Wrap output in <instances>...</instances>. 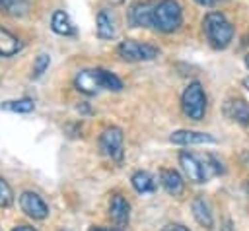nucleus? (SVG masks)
<instances>
[{
	"instance_id": "f257e3e1",
	"label": "nucleus",
	"mask_w": 249,
	"mask_h": 231,
	"mask_svg": "<svg viewBox=\"0 0 249 231\" xmlns=\"http://www.w3.org/2000/svg\"><path fill=\"white\" fill-rule=\"evenodd\" d=\"M202 29L210 47L216 50L228 49L233 39V25L222 12H208L202 19Z\"/></svg>"
},
{
	"instance_id": "f03ea898",
	"label": "nucleus",
	"mask_w": 249,
	"mask_h": 231,
	"mask_svg": "<svg viewBox=\"0 0 249 231\" xmlns=\"http://www.w3.org/2000/svg\"><path fill=\"white\" fill-rule=\"evenodd\" d=\"M183 23V10L175 0H158L154 6V29L173 33Z\"/></svg>"
},
{
	"instance_id": "7ed1b4c3",
	"label": "nucleus",
	"mask_w": 249,
	"mask_h": 231,
	"mask_svg": "<svg viewBox=\"0 0 249 231\" xmlns=\"http://www.w3.org/2000/svg\"><path fill=\"white\" fill-rule=\"evenodd\" d=\"M181 109L187 118L202 120L206 115V93L200 82H191L181 93Z\"/></svg>"
},
{
	"instance_id": "20e7f679",
	"label": "nucleus",
	"mask_w": 249,
	"mask_h": 231,
	"mask_svg": "<svg viewBox=\"0 0 249 231\" xmlns=\"http://www.w3.org/2000/svg\"><path fill=\"white\" fill-rule=\"evenodd\" d=\"M117 54L126 62H142L154 60L160 56V49L148 43H138L134 39H126L117 47Z\"/></svg>"
},
{
	"instance_id": "39448f33",
	"label": "nucleus",
	"mask_w": 249,
	"mask_h": 231,
	"mask_svg": "<svg viewBox=\"0 0 249 231\" xmlns=\"http://www.w3.org/2000/svg\"><path fill=\"white\" fill-rule=\"evenodd\" d=\"M124 134L119 126H107L99 136V149L111 161H121L124 155Z\"/></svg>"
},
{
	"instance_id": "423d86ee",
	"label": "nucleus",
	"mask_w": 249,
	"mask_h": 231,
	"mask_svg": "<svg viewBox=\"0 0 249 231\" xmlns=\"http://www.w3.org/2000/svg\"><path fill=\"white\" fill-rule=\"evenodd\" d=\"M179 165H181L185 177H187L191 182L200 184V182H206V181H208V173H206L204 161L198 159L195 153H191V151H181V153H179Z\"/></svg>"
},
{
	"instance_id": "0eeeda50",
	"label": "nucleus",
	"mask_w": 249,
	"mask_h": 231,
	"mask_svg": "<svg viewBox=\"0 0 249 231\" xmlns=\"http://www.w3.org/2000/svg\"><path fill=\"white\" fill-rule=\"evenodd\" d=\"M154 6L156 0H138L128 8V23L132 27H152L154 29Z\"/></svg>"
},
{
	"instance_id": "6e6552de",
	"label": "nucleus",
	"mask_w": 249,
	"mask_h": 231,
	"mask_svg": "<svg viewBox=\"0 0 249 231\" xmlns=\"http://www.w3.org/2000/svg\"><path fill=\"white\" fill-rule=\"evenodd\" d=\"M74 87L84 95H95L99 89H103L101 78H99V68H89V70L78 72L74 78Z\"/></svg>"
},
{
	"instance_id": "1a4fd4ad",
	"label": "nucleus",
	"mask_w": 249,
	"mask_h": 231,
	"mask_svg": "<svg viewBox=\"0 0 249 231\" xmlns=\"http://www.w3.org/2000/svg\"><path fill=\"white\" fill-rule=\"evenodd\" d=\"M19 206H21V212L33 219H45L49 215V208L47 204L43 202V198L35 192H23L19 196Z\"/></svg>"
},
{
	"instance_id": "9d476101",
	"label": "nucleus",
	"mask_w": 249,
	"mask_h": 231,
	"mask_svg": "<svg viewBox=\"0 0 249 231\" xmlns=\"http://www.w3.org/2000/svg\"><path fill=\"white\" fill-rule=\"evenodd\" d=\"M169 142L177 146H195V144H216V138L198 130H175L169 136Z\"/></svg>"
},
{
	"instance_id": "9b49d317",
	"label": "nucleus",
	"mask_w": 249,
	"mask_h": 231,
	"mask_svg": "<svg viewBox=\"0 0 249 231\" xmlns=\"http://www.w3.org/2000/svg\"><path fill=\"white\" fill-rule=\"evenodd\" d=\"M224 113L230 120H233L241 126H249V103L245 99H239V97L228 99L224 105Z\"/></svg>"
},
{
	"instance_id": "f8f14e48",
	"label": "nucleus",
	"mask_w": 249,
	"mask_h": 231,
	"mask_svg": "<svg viewBox=\"0 0 249 231\" xmlns=\"http://www.w3.org/2000/svg\"><path fill=\"white\" fill-rule=\"evenodd\" d=\"M160 182L163 190L171 196H181L185 190V181L175 169H161L160 171Z\"/></svg>"
},
{
	"instance_id": "ddd939ff",
	"label": "nucleus",
	"mask_w": 249,
	"mask_h": 231,
	"mask_svg": "<svg viewBox=\"0 0 249 231\" xmlns=\"http://www.w3.org/2000/svg\"><path fill=\"white\" fill-rule=\"evenodd\" d=\"M191 210H193V217L196 219L198 225L206 227V229H212L214 225V215H212V210H210V204L206 202L204 196H196L191 204Z\"/></svg>"
},
{
	"instance_id": "4468645a",
	"label": "nucleus",
	"mask_w": 249,
	"mask_h": 231,
	"mask_svg": "<svg viewBox=\"0 0 249 231\" xmlns=\"http://www.w3.org/2000/svg\"><path fill=\"white\" fill-rule=\"evenodd\" d=\"M109 215L119 225L128 223V219H130V204L121 194H115L111 198V202H109Z\"/></svg>"
},
{
	"instance_id": "2eb2a0df",
	"label": "nucleus",
	"mask_w": 249,
	"mask_h": 231,
	"mask_svg": "<svg viewBox=\"0 0 249 231\" xmlns=\"http://www.w3.org/2000/svg\"><path fill=\"white\" fill-rule=\"evenodd\" d=\"M51 29L56 33V35H62V37H72L76 35V25L72 23L70 16L64 12V10H56L51 17Z\"/></svg>"
},
{
	"instance_id": "dca6fc26",
	"label": "nucleus",
	"mask_w": 249,
	"mask_h": 231,
	"mask_svg": "<svg viewBox=\"0 0 249 231\" xmlns=\"http://www.w3.org/2000/svg\"><path fill=\"white\" fill-rule=\"evenodd\" d=\"M97 37L99 39H113L117 35V21L109 10H101L97 14Z\"/></svg>"
},
{
	"instance_id": "f3484780",
	"label": "nucleus",
	"mask_w": 249,
	"mask_h": 231,
	"mask_svg": "<svg viewBox=\"0 0 249 231\" xmlns=\"http://www.w3.org/2000/svg\"><path fill=\"white\" fill-rule=\"evenodd\" d=\"M21 41L12 35L8 29H2L0 27V56H14L21 50Z\"/></svg>"
},
{
	"instance_id": "a211bd4d",
	"label": "nucleus",
	"mask_w": 249,
	"mask_h": 231,
	"mask_svg": "<svg viewBox=\"0 0 249 231\" xmlns=\"http://www.w3.org/2000/svg\"><path fill=\"white\" fill-rule=\"evenodd\" d=\"M130 184L132 188L138 192V194H152L156 190V181L150 173L146 171H136L132 177H130Z\"/></svg>"
},
{
	"instance_id": "6ab92c4d",
	"label": "nucleus",
	"mask_w": 249,
	"mask_h": 231,
	"mask_svg": "<svg viewBox=\"0 0 249 231\" xmlns=\"http://www.w3.org/2000/svg\"><path fill=\"white\" fill-rule=\"evenodd\" d=\"M29 10V0H0V12L8 16H23Z\"/></svg>"
},
{
	"instance_id": "aec40b11",
	"label": "nucleus",
	"mask_w": 249,
	"mask_h": 231,
	"mask_svg": "<svg viewBox=\"0 0 249 231\" xmlns=\"http://www.w3.org/2000/svg\"><path fill=\"white\" fill-rule=\"evenodd\" d=\"M99 78H101V87L103 89H109V91H121L123 89V82L113 72L99 68Z\"/></svg>"
},
{
	"instance_id": "412c9836",
	"label": "nucleus",
	"mask_w": 249,
	"mask_h": 231,
	"mask_svg": "<svg viewBox=\"0 0 249 231\" xmlns=\"http://www.w3.org/2000/svg\"><path fill=\"white\" fill-rule=\"evenodd\" d=\"M4 111H12V113H31L35 109V103L31 99H16V101H4L2 103Z\"/></svg>"
},
{
	"instance_id": "4be33fe9",
	"label": "nucleus",
	"mask_w": 249,
	"mask_h": 231,
	"mask_svg": "<svg viewBox=\"0 0 249 231\" xmlns=\"http://www.w3.org/2000/svg\"><path fill=\"white\" fill-rule=\"evenodd\" d=\"M49 64H51V56L47 52L37 54V58L33 62V78H41L45 74V70L49 68Z\"/></svg>"
},
{
	"instance_id": "5701e85b",
	"label": "nucleus",
	"mask_w": 249,
	"mask_h": 231,
	"mask_svg": "<svg viewBox=\"0 0 249 231\" xmlns=\"http://www.w3.org/2000/svg\"><path fill=\"white\" fill-rule=\"evenodd\" d=\"M12 200H14V192H12L10 184L0 177V208L10 206V204H12Z\"/></svg>"
},
{
	"instance_id": "b1692460",
	"label": "nucleus",
	"mask_w": 249,
	"mask_h": 231,
	"mask_svg": "<svg viewBox=\"0 0 249 231\" xmlns=\"http://www.w3.org/2000/svg\"><path fill=\"white\" fill-rule=\"evenodd\" d=\"M161 231H191V229L181 223H167L165 227H161Z\"/></svg>"
},
{
	"instance_id": "393cba45",
	"label": "nucleus",
	"mask_w": 249,
	"mask_h": 231,
	"mask_svg": "<svg viewBox=\"0 0 249 231\" xmlns=\"http://www.w3.org/2000/svg\"><path fill=\"white\" fill-rule=\"evenodd\" d=\"M198 6H204V8H214L220 4V0H195Z\"/></svg>"
},
{
	"instance_id": "a878e982",
	"label": "nucleus",
	"mask_w": 249,
	"mask_h": 231,
	"mask_svg": "<svg viewBox=\"0 0 249 231\" xmlns=\"http://www.w3.org/2000/svg\"><path fill=\"white\" fill-rule=\"evenodd\" d=\"M89 231H123L121 227H105V225H93L89 227Z\"/></svg>"
},
{
	"instance_id": "bb28decb",
	"label": "nucleus",
	"mask_w": 249,
	"mask_h": 231,
	"mask_svg": "<svg viewBox=\"0 0 249 231\" xmlns=\"http://www.w3.org/2000/svg\"><path fill=\"white\" fill-rule=\"evenodd\" d=\"M12 231H35V229L29 227V225H18V227H14Z\"/></svg>"
},
{
	"instance_id": "cd10ccee",
	"label": "nucleus",
	"mask_w": 249,
	"mask_h": 231,
	"mask_svg": "<svg viewBox=\"0 0 249 231\" xmlns=\"http://www.w3.org/2000/svg\"><path fill=\"white\" fill-rule=\"evenodd\" d=\"M241 83H243V87L249 91V76H247V78H243V82H241Z\"/></svg>"
},
{
	"instance_id": "c85d7f7f",
	"label": "nucleus",
	"mask_w": 249,
	"mask_h": 231,
	"mask_svg": "<svg viewBox=\"0 0 249 231\" xmlns=\"http://www.w3.org/2000/svg\"><path fill=\"white\" fill-rule=\"evenodd\" d=\"M243 62H245V66L249 68V54H245V58H243Z\"/></svg>"
},
{
	"instance_id": "c756f323",
	"label": "nucleus",
	"mask_w": 249,
	"mask_h": 231,
	"mask_svg": "<svg viewBox=\"0 0 249 231\" xmlns=\"http://www.w3.org/2000/svg\"><path fill=\"white\" fill-rule=\"evenodd\" d=\"M109 2H113V4H121V2H124V0H109Z\"/></svg>"
}]
</instances>
